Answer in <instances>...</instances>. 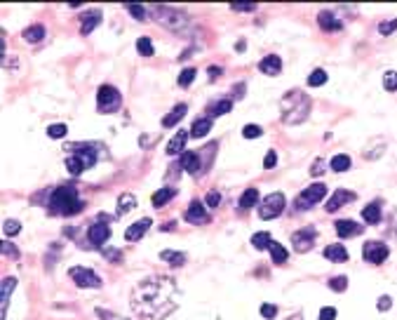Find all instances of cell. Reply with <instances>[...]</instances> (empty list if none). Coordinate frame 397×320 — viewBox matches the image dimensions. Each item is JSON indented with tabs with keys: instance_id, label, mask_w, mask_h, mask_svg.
<instances>
[{
	"instance_id": "1",
	"label": "cell",
	"mask_w": 397,
	"mask_h": 320,
	"mask_svg": "<svg viewBox=\"0 0 397 320\" xmlns=\"http://www.w3.org/2000/svg\"><path fill=\"white\" fill-rule=\"evenodd\" d=\"M129 306L141 320H165L179 309V287L167 276H150L132 290Z\"/></svg>"
},
{
	"instance_id": "2",
	"label": "cell",
	"mask_w": 397,
	"mask_h": 320,
	"mask_svg": "<svg viewBox=\"0 0 397 320\" xmlns=\"http://www.w3.org/2000/svg\"><path fill=\"white\" fill-rule=\"evenodd\" d=\"M83 198L78 195L75 188L71 186H59L52 191V198H50V210L52 215H59V217H73L78 212L83 210Z\"/></svg>"
},
{
	"instance_id": "3",
	"label": "cell",
	"mask_w": 397,
	"mask_h": 320,
	"mask_svg": "<svg viewBox=\"0 0 397 320\" xmlns=\"http://www.w3.org/2000/svg\"><path fill=\"white\" fill-rule=\"evenodd\" d=\"M68 151H75V153H71L66 158V167L73 177H80L87 167H92L99 160L94 144H75V146H68Z\"/></svg>"
},
{
	"instance_id": "4",
	"label": "cell",
	"mask_w": 397,
	"mask_h": 320,
	"mask_svg": "<svg viewBox=\"0 0 397 320\" xmlns=\"http://www.w3.org/2000/svg\"><path fill=\"white\" fill-rule=\"evenodd\" d=\"M153 14L158 17V22L165 28H172V31H183L188 26V17L179 10H169V7H155Z\"/></svg>"
},
{
	"instance_id": "5",
	"label": "cell",
	"mask_w": 397,
	"mask_h": 320,
	"mask_svg": "<svg viewBox=\"0 0 397 320\" xmlns=\"http://www.w3.org/2000/svg\"><path fill=\"white\" fill-rule=\"evenodd\" d=\"M97 106L101 113H113L120 109V92L113 85H101L97 92Z\"/></svg>"
},
{
	"instance_id": "6",
	"label": "cell",
	"mask_w": 397,
	"mask_h": 320,
	"mask_svg": "<svg viewBox=\"0 0 397 320\" xmlns=\"http://www.w3.org/2000/svg\"><path fill=\"white\" fill-rule=\"evenodd\" d=\"M285 205H287V200H285V193H271V195H266V200L261 203L259 217H261V219H275V217L282 215Z\"/></svg>"
},
{
	"instance_id": "7",
	"label": "cell",
	"mask_w": 397,
	"mask_h": 320,
	"mask_svg": "<svg viewBox=\"0 0 397 320\" xmlns=\"http://www.w3.org/2000/svg\"><path fill=\"white\" fill-rule=\"evenodd\" d=\"M325 195H327V186H325V184H310L304 193L296 198V207H298V210H308L310 205L322 203V200H325Z\"/></svg>"
},
{
	"instance_id": "8",
	"label": "cell",
	"mask_w": 397,
	"mask_h": 320,
	"mask_svg": "<svg viewBox=\"0 0 397 320\" xmlns=\"http://www.w3.org/2000/svg\"><path fill=\"white\" fill-rule=\"evenodd\" d=\"M68 276H71V280L75 282L78 287H97V290L101 287V278L97 276L92 269H85V266H73V269L68 271Z\"/></svg>"
},
{
	"instance_id": "9",
	"label": "cell",
	"mask_w": 397,
	"mask_h": 320,
	"mask_svg": "<svg viewBox=\"0 0 397 320\" xmlns=\"http://www.w3.org/2000/svg\"><path fill=\"white\" fill-rule=\"evenodd\" d=\"M362 254H364V259L369 261V264H383V261L388 259V245L379 243V240H371V243L364 245Z\"/></svg>"
},
{
	"instance_id": "10",
	"label": "cell",
	"mask_w": 397,
	"mask_h": 320,
	"mask_svg": "<svg viewBox=\"0 0 397 320\" xmlns=\"http://www.w3.org/2000/svg\"><path fill=\"white\" fill-rule=\"evenodd\" d=\"M17 290V278H5L3 285H0V320H5L7 315V309H10V297L12 292Z\"/></svg>"
},
{
	"instance_id": "11",
	"label": "cell",
	"mask_w": 397,
	"mask_h": 320,
	"mask_svg": "<svg viewBox=\"0 0 397 320\" xmlns=\"http://www.w3.org/2000/svg\"><path fill=\"white\" fill-rule=\"evenodd\" d=\"M207 219H210V212L204 210V205L200 203V200H193V203L188 205L186 221H191V224H204Z\"/></svg>"
},
{
	"instance_id": "12",
	"label": "cell",
	"mask_w": 397,
	"mask_h": 320,
	"mask_svg": "<svg viewBox=\"0 0 397 320\" xmlns=\"http://www.w3.org/2000/svg\"><path fill=\"white\" fill-rule=\"evenodd\" d=\"M108 238H110V228L106 226L104 221H97V224H92V226H89V243H92V245L101 247Z\"/></svg>"
},
{
	"instance_id": "13",
	"label": "cell",
	"mask_w": 397,
	"mask_h": 320,
	"mask_svg": "<svg viewBox=\"0 0 397 320\" xmlns=\"http://www.w3.org/2000/svg\"><path fill=\"white\" fill-rule=\"evenodd\" d=\"M313 240H315V231L313 228H304V231H298L292 236V243L298 252H308L313 247Z\"/></svg>"
},
{
	"instance_id": "14",
	"label": "cell",
	"mask_w": 397,
	"mask_h": 320,
	"mask_svg": "<svg viewBox=\"0 0 397 320\" xmlns=\"http://www.w3.org/2000/svg\"><path fill=\"white\" fill-rule=\"evenodd\" d=\"M150 226H153V221H150L148 217H146V219H139V221H134L132 226H129V228H127V231H125V240H129V243H132V240H134V243H137L139 238H144V233L148 231Z\"/></svg>"
},
{
	"instance_id": "15",
	"label": "cell",
	"mask_w": 397,
	"mask_h": 320,
	"mask_svg": "<svg viewBox=\"0 0 397 320\" xmlns=\"http://www.w3.org/2000/svg\"><path fill=\"white\" fill-rule=\"evenodd\" d=\"M259 71L266 73V76H277L282 71V59L277 55H268L259 61Z\"/></svg>"
},
{
	"instance_id": "16",
	"label": "cell",
	"mask_w": 397,
	"mask_h": 320,
	"mask_svg": "<svg viewBox=\"0 0 397 320\" xmlns=\"http://www.w3.org/2000/svg\"><path fill=\"white\" fill-rule=\"evenodd\" d=\"M334 228H336V233L341 238H353V236H360L362 233V228H360V224H355L353 219H341L334 224Z\"/></svg>"
},
{
	"instance_id": "17",
	"label": "cell",
	"mask_w": 397,
	"mask_h": 320,
	"mask_svg": "<svg viewBox=\"0 0 397 320\" xmlns=\"http://www.w3.org/2000/svg\"><path fill=\"white\" fill-rule=\"evenodd\" d=\"M188 134H191V132H186V130H179V132L172 137V141L167 144V153H169V155L183 153V149H186V141H188Z\"/></svg>"
},
{
	"instance_id": "18",
	"label": "cell",
	"mask_w": 397,
	"mask_h": 320,
	"mask_svg": "<svg viewBox=\"0 0 397 320\" xmlns=\"http://www.w3.org/2000/svg\"><path fill=\"white\" fill-rule=\"evenodd\" d=\"M355 198V193H350V191H336V193L329 198V203H327V212H336L338 207H343V205H348L350 200Z\"/></svg>"
},
{
	"instance_id": "19",
	"label": "cell",
	"mask_w": 397,
	"mask_h": 320,
	"mask_svg": "<svg viewBox=\"0 0 397 320\" xmlns=\"http://www.w3.org/2000/svg\"><path fill=\"white\" fill-rule=\"evenodd\" d=\"M101 24V12L99 10H89L87 14L83 17V26H80V33L83 35H89L94 28Z\"/></svg>"
},
{
	"instance_id": "20",
	"label": "cell",
	"mask_w": 397,
	"mask_h": 320,
	"mask_svg": "<svg viewBox=\"0 0 397 320\" xmlns=\"http://www.w3.org/2000/svg\"><path fill=\"white\" fill-rule=\"evenodd\" d=\"M212 127H214V120H212V118H198V120L193 122V127H191V137L202 139L204 134L212 132Z\"/></svg>"
},
{
	"instance_id": "21",
	"label": "cell",
	"mask_w": 397,
	"mask_h": 320,
	"mask_svg": "<svg viewBox=\"0 0 397 320\" xmlns=\"http://www.w3.org/2000/svg\"><path fill=\"white\" fill-rule=\"evenodd\" d=\"M186 111H188V106L186 104H177L174 109L167 113L165 118H162V127H172V125H177L179 120H181L183 116H186Z\"/></svg>"
},
{
	"instance_id": "22",
	"label": "cell",
	"mask_w": 397,
	"mask_h": 320,
	"mask_svg": "<svg viewBox=\"0 0 397 320\" xmlns=\"http://www.w3.org/2000/svg\"><path fill=\"white\" fill-rule=\"evenodd\" d=\"M325 257L329 261H346L348 259V250L343 247V245H329V247H325Z\"/></svg>"
},
{
	"instance_id": "23",
	"label": "cell",
	"mask_w": 397,
	"mask_h": 320,
	"mask_svg": "<svg viewBox=\"0 0 397 320\" xmlns=\"http://www.w3.org/2000/svg\"><path fill=\"white\" fill-rule=\"evenodd\" d=\"M22 38L26 40V43H40V40L45 38V26H40V24H33V26H28L26 31L22 33Z\"/></svg>"
},
{
	"instance_id": "24",
	"label": "cell",
	"mask_w": 397,
	"mask_h": 320,
	"mask_svg": "<svg viewBox=\"0 0 397 320\" xmlns=\"http://www.w3.org/2000/svg\"><path fill=\"white\" fill-rule=\"evenodd\" d=\"M160 259L167 261V264H172L174 269H179V266L186 264V254H183V252H172V250H162Z\"/></svg>"
},
{
	"instance_id": "25",
	"label": "cell",
	"mask_w": 397,
	"mask_h": 320,
	"mask_svg": "<svg viewBox=\"0 0 397 320\" xmlns=\"http://www.w3.org/2000/svg\"><path fill=\"white\" fill-rule=\"evenodd\" d=\"M317 22H320V26L325 28V31H338V28H341V22H338L331 12H320Z\"/></svg>"
},
{
	"instance_id": "26",
	"label": "cell",
	"mask_w": 397,
	"mask_h": 320,
	"mask_svg": "<svg viewBox=\"0 0 397 320\" xmlns=\"http://www.w3.org/2000/svg\"><path fill=\"white\" fill-rule=\"evenodd\" d=\"M271 257H273V264H285V261L289 259V252L285 250V245L280 243H271Z\"/></svg>"
},
{
	"instance_id": "27",
	"label": "cell",
	"mask_w": 397,
	"mask_h": 320,
	"mask_svg": "<svg viewBox=\"0 0 397 320\" xmlns=\"http://www.w3.org/2000/svg\"><path fill=\"white\" fill-rule=\"evenodd\" d=\"M181 167L186 172H198V167H200V158H198V153H181Z\"/></svg>"
},
{
	"instance_id": "28",
	"label": "cell",
	"mask_w": 397,
	"mask_h": 320,
	"mask_svg": "<svg viewBox=\"0 0 397 320\" xmlns=\"http://www.w3.org/2000/svg\"><path fill=\"white\" fill-rule=\"evenodd\" d=\"M174 195H177V191H174V188H160V191H155V195H153V205H155V207H162V205L169 203Z\"/></svg>"
},
{
	"instance_id": "29",
	"label": "cell",
	"mask_w": 397,
	"mask_h": 320,
	"mask_svg": "<svg viewBox=\"0 0 397 320\" xmlns=\"http://www.w3.org/2000/svg\"><path fill=\"white\" fill-rule=\"evenodd\" d=\"M256 203H259V191H256V188H247V191L240 195V207H242V210L254 207Z\"/></svg>"
},
{
	"instance_id": "30",
	"label": "cell",
	"mask_w": 397,
	"mask_h": 320,
	"mask_svg": "<svg viewBox=\"0 0 397 320\" xmlns=\"http://www.w3.org/2000/svg\"><path fill=\"white\" fill-rule=\"evenodd\" d=\"M362 217H364V221H367V224H379V221H381V207L376 203L367 205V207L362 210Z\"/></svg>"
},
{
	"instance_id": "31",
	"label": "cell",
	"mask_w": 397,
	"mask_h": 320,
	"mask_svg": "<svg viewBox=\"0 0 397 320\" xmlns=\"http://www.w3.org/2000/svg\"><path fill=\"white\" fill-rule=\"evenodd\" d=\"M137 207V198H134L132 193H122L120 200H118V210H120V215H125V212L134 210Z\"/></svg>"
},
{
	"instance_id": "32",
	"label": "cell",
	"mask_w": 397,
	"mask_h": 320,
	"mask_svg": "<svg viewBox=\"0 0 397 320\" xmlns=\"http://www.w3.org/2000/svg\"><path fill=\"white\" fill-rule=\"evenodd\" d=\"M331 170L334 172H346L348 167H350V158H348L346 153H338V155H334V158H331Z\"/></svg>"
},
{
	"instance_id": "33",
	"label": "cell",
	"mask_w": 397,
	"mask_h": 320,
	"mask_svg": "<svg viewBox=\"0 0 397 320\" xmlns=\"http://www.w3.org/2000/svg\"><path fill=\"white\" fill-rule=\"evenodd\" d=\"M271 243H273L271 233H254V236H252V245L256 250H268V247H271Z\"/></svg>"
},
{
	"instance_id": "34",
	"label": "cell",
	"mask_w": 397,
	"mask_h": 320,
	"mask_svg": "<svg viewBox=\"0 0 397 320\" xmlns=\"http://www.w3.org/2000/svg\"><path fill=\"white\" fill-rule=\"evenodd\" d=\"M137 50L141 57H153V43H150V38H139L137 40Z\"/></svg>"
},
{
	"instance_id": "35",
	"label": "cell",
	"mask_w": 397,
	"mask_h": 320,
	"mask_svg": "<svg viewBox=\"0 0 397 320\" xmlns=\"http://www.w3.org/2000/svg\"><path fill=\"white\" fill-rule=\"evenodd\" d=\"M325 83H327V73L322 71V68H315L308 78V85L310 87H320V85H325Z\"/></svg>"
},
{
	"instance_id": "36",
	"label": "cell",
	"mask_w": 397,
	"mask_h": 320,
	"mask_svg": "<svg viewBox=\"0 0 397 320\" xmlns=\"http://www.w3.org/2000/svg\"><path fill=\"white\" fill-rule=\"evenodd\" d=\"M231 109H233L231 99H221V101H216V104L212 106V116H226Z\"/></svg>"
},
{
	"instance_id": "37",
	"label": "cell",
	"mask_w": 397,
	"mask_h": 320,
	"mask_svg": "<svg viewBox=\"0 0 397 320\" xmlns=\"http://www.w3.org/2000/svg\"><path fill=\"white\" fill-rule=\"evenodd\" d=\"M66 132H68V127L64 125V122L47 127V137H50V139H64V137H66Z\"/></svg>"
},
{
	"instance_id": "38",
	"label": "cell",
	"mask_w": 397,
	"mask_h": 320,
	"mask_svg": "<svg viewBox=\"0 0 397 320\" xmlns=\"http://www.w3.org/2000/svg\"><path fill=\"white\" fill-rule=\"evenodd\" d=\"M195 68L191 66V68H183L181 71V76H179V87H188V85L193 83V78H195Z\"/></svg>"
},
{
	"instance_id": "39",
	"label": "cell",
	"mask_w": 397,
	"mask_h": 320,
	"mask_svg": "<svg viewBox=\"0 0 397 320\" xmlns=\"http://www.w3.org/2000/svg\"><path fill=\"white\" fill-rule=\"evenodd\" d=\"M383 87H386L388 92H397V71H388L386 76H383Z\"/></svg>"
},
{
	"instance_id": "40",
	"label": "cell",
	"mask_w": 397,
	"mask_h": 320,
	"mask_svg": "<svg viewBox=\"0 0 397 320\" xmlns=\"http://www.w3.org/2000/svg\"><path fill=\"white\" fill-rule=\"evenodd\" d=\"M3 231H5V236H17V233L22 231V224H19L17 219H7L5 224H3Z\"/></svg>"
},
{
	"instance_id": "41",
	"label": "cell",
	"mask_w": 397,
	"mask_h": 320,
	"mask_svg": "<svg viewBox=\"0 0 397 320\" xmlns=\"http://www.w3.org/2000/svg\"><path fill=\"white\" fill-rule=\"evenodd\" d=\"M329 287L334 290V292H346V287H348V278H346V276L331 278V280H329Z\"/></svg>"
},
{
	"instance_id": "42",
	"label": "cell",
	"mask_w": 397,
	"mask_h": 320,
	"mask_svg": "<svg viewBox=\"0 0 397 320\" xmlns=\"http://www.w3.org/2000/svg\"><path fill=\"white\" fill-rule=\"evenodd\" d=\"M261 134H263V130H261L259 125H244V130H242L244 139H259Z\"/></svg>"
},
{
	"instance_id": "43",
	"label": "cell",
	"mask_w": 397,
	"mask_h": 320,
	"mask_svg": "<svg viewBox=\"0 0 397 320\" xmlns=\"http://www.w3.org/2000/svg\"><path fill=\"white\" fill-rule=\"evenodd\" d=\"M127 12H129L132 17H137L139 22H144V19H146V10L141 5H132V3H127Z\"/></svg>"
},
{
	"instance_id": "44",
	"label": "cell",
	"mask_w": 397,
	"mask_h": 320,
	"mask_svg": "<svg viewBox=\"0 0 397 320\" xmlns=\"http://www.w3.org/2000/svg\"><path fill=\"white\" fill-rule=\"evenodd\" d=\"M392 31H397V19H390V22H386V24H381V26H379V33L381 35H390Z\"/></svg>"
},
{
	"instance_id": "45",
	"label": "cell",
	"mask_w": 397,
	"mask_h": 320,
	"mask_svg": "<svg viewBox=\"0 0 397 320\" xmlns=\"http://www.w3.org/2000/svg\"><path fill=\"white\" fill-rule=\"evenodd\" d=\"M259 311H261V315H263V318H268V320H273L277 315V309L273 306V304H263Z\"/></svg>"
},
{
	"instance_id": "46",
	"label": "cell",
	"mask_w": 397,
	"mask_h": 320,
	"mask_svg": "<svg viewBox=\"0 0 397 320\" xmlns=\"http://www.w3.org/2000/svg\"><path fill=\"white\" fill-rule=\"evenodd\" d=\"M0 250H3V254H7V257H12V259H17L19 257V250L14 247L12 243H3L0 245Z\"/></svg>"
},
{
	"instance_id": "47",
	"label": "cell",
	"mask_w": 397,
	"mask_h": 320,
	"mask_svg": "<svg viewBox=\"0 0 397 320\" xmlns=\"http://www.w3.org/2000/svg\"><path fill=\"white\" fill-rule=\"evenodd\" d=\"M277 165V153L275 151H268V155L263 158V167L266 170H271V167H275Z\"/></svg>"
},
{
	"instance_id": "48",
	"label": "cell",
	"mask_w": 397,
	"mask_h": 320,
	"mask_svg": "<svg viewBox=\"0 0 397 320\" xmlns=\"http://www.w3.org/2000/svg\"><path fill=\"white\" fill-rule=\"evenodd\" d=\"M204 203H207V207H210V210H214L216 205L221 203V195L216 193V191H212V193H207V200H204Z\"/></svg>"
},
{
	"instance_id": "49",
	"label": "cell",
	"mask_w": 397,
	"mask_h": 320,
	"mask_svg": "<svg viewBox=\"0 0 397 320\" xmlns=\"http://www.w3.org/2000/svg\"><path fill=\"white\" fill-rule=\"evenodd\" d=\"M97 315H99L101 320H127V318H122V315H116V313H110V311H104V309H97Z\"/></svg>"
},
{
	"instance_id": "50",
	"label": "cell",
	"mask_w": 397,
	"mask_h": 320,
	"mask_svg": "<svg viewBox=\"0 0 397 320\" xmlns=\"http://www.w3.org/2000/svg\"><path fill=\"white\" fill-rule=\"evenodd\" d=\"M376 306H379V311H388L392 306V299L388 297V294H383V297L379 299V301H376Z\"/></svg>"
},
{
	"instance_id": "51",
	"label": "cell",
	"mask_w": 397,
	"mask_h": 320,
	"mask_svg": "<svg viewBox=\"0 0 397 320\" xmlns=\"http://www.w3.org/2000/svg\"><path fill=\"white\" fill-rule=\"evenodd\" d=\"M334 318H336V309L327 306V309L320 311V320H334Z\"/></svg>"
},
{
	"instance_id": "52",
	"label": "cell",
	"mask_w": 397,
	"mask_h": 320,
	"mask_svg": "<svg viewBox=\"0 0 397 320\" xmlns=\"http://www.w3.org/2000/svg\"><path fill=\"white\" fill-rule=\"evenodd\" d=\"M233 10H237V12H254V10H256V5H254V3H249V5H242V3H233Z\"/></svg>"
},
{
	"instance_id": "53",
	"label": "cell",
	"mask_w": 397,
	"mask_h": 320,
	"mask_svg": "<svg viewBox=\"0 0 397 320\" xmlns=\"http://www.w3.org/2000/svg\"><path fill=\"white\" fill-rule=\"evenodd\" d=\"M322 167H325V163H322V160H315V165H313V172H310V174H315V177H317V174H322Z\"/></svg>"
},
{
	"instance_id": "54",
	"label": "cell",
	"mask_w": 397,
	"mask_h": 320,
	"mask_svg": "<svg viewBox=\"0 0 397 320\" xmlns=\"http://www.w3.org/2000/svg\"><path fill=\"white\" fill-rule=\"evenodd\" d=\"M177 226V224H174V221H167V224H162V231H172V228Z\"/></svg>"
},
{
	"instance_id": "55",
	"label": "cell",
	"mask_w": 397,
	"mask_h": 320,
	"mask_svg": "<svg viewBox=\"0 0 397 320\" xmlns=\"http://www.w3.org/2000/svg\"><path fill=\"white\" fill-rule=\"evenodd\" d=\"M207 73H210V76H219V73H221V68H210Z\"/></svg>"
}]
</instances>
